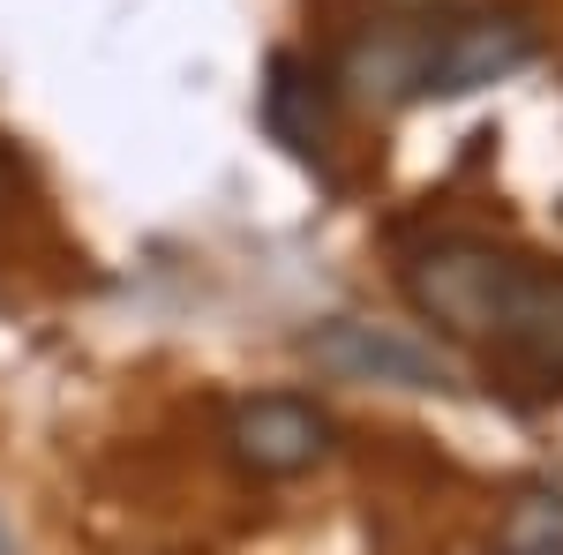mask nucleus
<instances>
[{
	"label": "nucleus",
	"instance_id": "obj_1",
	"mask_svg": "<svg viewBox=\"0 0 563 555\" xmlns=\"http://www.w3.org/2000/svg\"><path fill=\"white\" fill-rule=\"evenodd\" d=\"M474 360L488 368V384L511 390L519 406H556L563 398V270L556 263L511 256L496 308L474 338Z\"/></svg>",
	"mask_w": 563,
	"mask_h": 555
},
{
	"label": "nucleus",
	"instance_id": "obj_7",
	"mask_svg": "<svg viewBox=\"0 0 563 555\" xmlns=\"http://www.w3.org/2000/svg\"><path fill=\"white\" fill-rule=\"evenodd\" d=\"M496 555H563V496H519L496 525Z\"/></svg>",
	"mask_w": 563,
	"mask_h": 555
},
{
	"label": "nucleus",
	"instance_id": "obj_2",
	"mask_svg": "<svg viewBox=\"0 0 563 555\" xmlns=\"http://www.w3.org/2000/svg\"><path fill=\"white\" fill-rule=\"evenodd\" d=\"M504 270H511V248L474 241V233H443V241H421L413 256L398 263V286H406V308L429 323L435 338L474 353L481 323H488V308H496Z\"/></svg>",
	"mask_w": 563,
	"mask_h": 555
},
{
	"label": "nucleus",
	"instance_id": "obj_9",
	"mask_svg": "<svg viewBox=\"0 0 563 555\" xmlns=\"http://www.w3.org/2000/svg\"><path fill=\"white\" fill-rule=\"evenodd\" d=\"M0 555H8V541H0Z\"/></svg>",
	"mask_w": 563,
	"mask_h": 555
},
{
	"label": "nucleus",
	"instance_id": "obj_3",
	"mask_svg": "<svg viewBox=\"0 0 563 555\" xmlns=\"http://www.w3.org/2000/svg\"><path fill=\"white\" fill-rule=\"evenodd\" d=\"M533 23L526 15H451L443 31H421V53H413V98H474V90L519 76L533 60Z\"/></svg>",
	"mask_w": 563,
	"mask_h": 555
},
{
	"label": "nucleus",
	"instance_id": "obj_6",
	"mask_svg": "<svg viewBox=\"0 0 563 555\" xmlns=\"http://www.w3.org/2000/svg\"><path fill=\"white\" fill-rule=\"evenodd\" d=\"M263 129L271 143H286L294 158H323V143L339 129V84H331V68H316L308 53H271V68H263Z\"/></svg>",
	"mask_w": 563,
	"mask_h": 555
},
{
	"label": "nucleus",
	"instance_id": "obj_8",
	"mask_svg": "<svg viewBox=\"0 0 563 555\" xmlns=\"http://www.w3.org/2000/svg\"><path fill=\"white\" fill-rule=\"evenodd\" d=\"M15 196H23V166H15V151L0 143V218L15 211Z\"/></svg>",
	"mask_w": 563,
	"mask_h": 555
},
{
	"label": "nucleus",
	"instance_id": "obj_5",
	"mask_svg": "<svg viewBox=\"0 0 563 555\" xmlns=\"http://www.w3.org/2000/svg\"><path fill=\"white\" fill-rule=\"evenodd\" d=\"M308 353H316V368H331L339 384H390V390H451L459 376L435 360L429 345L398 338V331H376V323H323L316 338H308Z\"/></svg>",
	"mask_w": 563,
	"mask_h": 555
},
{
	"label": "nucleus",
	"instance_id": "obj_4",
	"mask_svg": "<svg viewBox=\"0 0 563 555\" xmlns=\"http://www.w3.org/2000/svg\"><path fill=\"white\" fill-rule=\"evenodd\" d=\"M225 451L256 480H301V473H316L331 458V413L316 398H301V390L241 398L233 421H225Z\"/></svg>",
	"mask_w": 563,
	"mask_h": 555
}]
</instances>
